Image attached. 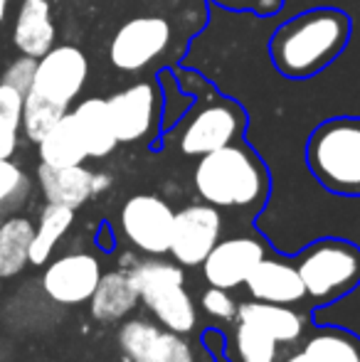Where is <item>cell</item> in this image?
<instances>
[{
    "label": "cell",
    "instance_id": "1",
    "mask_svg": "<svg viewBox=\"0 0 360 362\" xmlns=\"http://www.w3.org/2000/svg\"><path fill=\"white\" fill-rule=\"evenodd\" d=\"M351 40V18L336 8H313L274 30L269 54L286 79H308L328 67Z\"/></svg>",
    "mask_w": 360,
    "mask_h": 362
},
{
    "label": "cell",
    "instance_id": "2",
    "mask_svg": "<svg viewBox=\"0 0 360 362\" xmlns=\"http://www.w3.org/2000/svg\"><path fill=\"white\" fill-rule=\"evenodd\" d=\"M192 185L217 210H255L269 197V173L250 146L237 141L197 158Z\"/></svg>",
    "mask_w": 360,
    "mask_h": 362
},
{
    "label": "cell",
    "instance_id": "3",
    "mask_svg": "<svg viewBox=\"0 0 360 362\" xmlns=\"http://www.w3.org/2000/svg\"><path fill=\"white\" fill-rule=\"evenodd\" d=\"M187 94L192 96L190 109L166 131V139L182 156L200 158L242 139L247 129V114L237 101L217 94L210 84H205L202 96L200 91Z\"/></svg>",
    "mask_w": 360,
    "mask_h": 362
},
{
    "label": "cell",
    "instance_id": "4",
    "mask_svg": "<svg viewBox=\"0 0 360 362\" xmlns=\"http://www.w3.org/2000/svg\"><path fill=\"white\" fill-rule=\"evenodd\" d=\"M306 163L318 182L336 195H360V116H336L316 126Z\"/></svg>",
    "mask_w": 360,
    "mask_h": 362
},
{
    "label": "cell",
    "instance_id": "5",
    "mask_svg": "<svg viewBox=\"0 0 360 362\" xmlns=\"http://www.w3.org/2000/svg\"><path fill=\"white\" fill-rule=\"evenodd\" d=\"M144 305L166 330L187 335L197 325V305L185 288V272L163 257L139 259L129 269Z\"/></svg>",
    "mask_w": 360,
    "mask_h": 362
},
{
    "label": "cell",
    "instance_id": "6",
    "mask_svg": "<svg viewBox=\"0 0 360 362\" xmlns=\"http://www.w3.org/2000/svg\"><path fill=\"white\" fill-rule=\"evenodd\" d=\"M296 269L306 296L331 303L360 284V249L346 239H318L301 252Z\"/></svg>",
    "mask_w": 360,
    "mask_h": 362
},
{
    "label": "cell",
    "instance_id": "7",
    "mask_svg": "<svg viewBox=\"0 0 360 362\" xmlns=\"http://www.w3.org/2000/svg\"><path fill=\"white\" fill-rule=\"evenodd\" d=\"M119 144H141L156 136L163 119V91L156 81H136L106 99Z\"/></svg>",
    "mask_w": 360,
    "mask_h": 362
},
{
    "label": "cell",
    "instance_id": "8",
    "mask_svg": "<svg viewBox=\"0 0 360 362\" xmlns=\"http://www.w3.org/2000/svg\"><path fill=\"white\" fill-rule=\"evenodd\" d=\"M173 28L161 15L131 18L116 30L109 45V59L121 72H141L168 52Z\"/></svg>",
    "mask_w": 360,
    "mask_h": 362
},
{
    "label": "cell",
    "instance_id": "9",
    "mask_svg": "<svg viewBox=\"0 0 360 362\" xmlns=\"http://www.w3.org/2000/svg\"><path fill=\"white\" fill-rule=\"evenodd\" d=\"M121 232L131 247L149 257H163L170 252L175 210L161 195L141 192L124 202L121 207Z\"/></svg>",
    "mask_w": 360,
    "mask_h": 362
},
{
    "label": "cell",
    "instance_id": "10",
    "mask_svg": "<svg viewBox=\"0 0 360 362\" xmlns=\"http://www.w3.org/2000/svg\"><path fill=\"white\" fill-rule=\"evenodd\" d=\"M89 76V59L77 45H54L37 59L33 91L69 111Z\"/></svg>",
    "mask_w": 360,
    "mask_h": 362
},
{
    "label": "cell",
    "instance_id": "11",
    "mask_svg": "<svg viewBox=\"0 0 360 362\" xmlns=\"http://www.w3.org/2000/svg\"><path fill=\"white\" fill-rule=\"evenodd\" d=\"M222 215L215 205L195 202L175 212L173 237H170V257L180 267H200L207 254L222 239Z\"/></svg>",
    "mask_w": 360,
    "mask_h": 362
},
{
    "label": "cell",
    "instance_id": "12",
    "mask_svg": "<svg viewBox=\"0 0 360 362\" xmlns=\"http://www.w3.org/2000/svg\"><path fill=\"white\" fill-rule=\"evenodd\" d=\"M267 257V244L260 237H230L220 239L215 244L207 259L200 264L202 276L210 286L217 288H237L242 284H247L250 274L255 272V267Z\"/></svg>",
    "mask_w": 360,
    "mask_h": 362
},
{
    "label": "cell",
    "instance_id": "13",
    "mask_svg": "<svg viewBox=\"0 0 360 362\" xmlns=\"http://www.w3.org/2000/svg\"><path fill=\"white\" fill-rule=\"evenodd\" d=\"M101 264L89 252H69L50 262L42 272V291L59 305H79L99 286Z\"/></svg>",
    "mask_w": 360,
    "mask_h": 362
},
{
    "label": "cell",
    "instance_id": "14",
    "mask_svg": "<svg viewBox=\"0 0 360 362\" xmlns=\"http://www.w3.org/2000/svg\"><path fill=\"white\" fill-rule=\"evenodd\" d=\"M247 291L257 300H269V303L284 305H294L306 298V286H303L296 264L279 257H269V254L250 274Z\"/></svg>",
    "mask_w": 360,
    "mask_h": 362
},
{
    "label": "cell",
    "instance_id": "15",
    "mask_svg": "<svg viewBox=\"0 0 360 362\" xmlns=\"http://www.w3.org/2000/svg\"><path fill=\"white\" fill-rule=\"evenodd\" d=\"M37 185L40 192L47 202L52 205H64L79 210L82 205L94 197V170L84 165H64L54 168L47 163H40L37 165Z\"/></svg>",
    "mask_w": 360,
    "mask_h": 362
},
{
    "label": "cell",
    "instance_id": "16",
    "mask_svg": "<svg viewBox=\"0 0 360 362\" xmlns=\"http://www.w3.org/2000/svg\"><path fill=\"white\" fill-rule=\"evenodd\" d=\"M54 40L57 28L50 0H23L13 25V45L20 49V54L40 59L54 47Z\"/></svg>",
    "mask_w": 360,
    "mask_h": 362
},
{
    "label": "cell",
    "instance_id": "17",
    "mask_svg": "<svg viewBox=\"0 0 360 362\" xmlns=\"http://www.w3.org/2000/svg\"><path fill=\"white\" fill-rule=\"evenodd\" d=\"M139 288L126 269L106 272L101 274L99 286L94 288L89 298L91 318L99 323H116V320L126 318L139 305Z\"/></svg>",
    "mask_w": 360,
    "mask_h": 362
},
{
    "label": "cell",
    "instance_id": "18",
    "mask_svg": "<svg viewBox=\"0 0 360 362\" xmlns=\"http://www.w3.org/2000/svg\"><path fill=\"white\" fill-rule=\"evenodd\" d=\"M240 323H252L269 333L279 345L296 343L306 330V318L298 310L289 308L284 303H269V300H245L237 305V318Z\"/></svg>",
    "mask_w": 360,
    "mask_h": 362
},
{
    "label": "cell",
    "instance_id": "19",
    "mask_svg": "<svg viewBox=\"0 0 360 362\" xmlns=\"http://www.w3.org/2000/svg\"><path fill=\"white\" fill-rule=\"evenodd\" d=\"M74 119H77V126L82 131V139L87 144V153L89 158H101L111 156L119 146L114 134V124H111V114H109V104L106 99H99V96H89V99L77 101V106L72 109Z\"/></svg>",
    "mask_w": 360,
    "mask_h": 362
},
{
    "label": "cell",
    "instance_id": "20",
    "mask_svg": "<svg viewBox=\"0 0 360 362\" xmlns=\"http://www.w3.org/2000/svg\"><path fill=\"white\" fill-rule=\"evenodd\" d=\"M37 156H40V163H47V165H54V168L84 165L89 153H87V144H84L82 131H79L77 119H74L72 111H67V114L45 134V139L37 144Z\"/></svg>",
    "mask_w": 360,
    "mask_h": 362
},
{
    "label": "cell",
    "instance_id": "21",
    "mask_svg": "<svg viewBox=\"0 0 360 362\" xmlns=\"http://www.w3.org/2000/svg\"><path fill=\"white\" fill-rule=\"evenodd\" d=\"M33 234V219L23 215L0 219V279H13L23 274V269L30 264Z\"/></svg>",
    "mask_w": 360,
    "mask_h": 362
},
{
    "label": "cell",
    "instance_id": "22",
    "mask_svg": "<svg viewBox=\"0 0 360 362\" xmlns=\"http://www.w3.org/2000/svg\"><path fill=\"white\" fill-rule=\"evenodd\" d=\"M74 224V210L64 205H47L40 212V219L35 224L33 244H30V264L33 267H45L52 257V252L57 249L59 239L72 229Z\"/></svg>",
    "mask_w": 360,
    "mask_h": 362
},
{
    "label": "cell",
    "instance_id": "23",
    "mask_svg": "<svg viewBox=\"0 0 360 362\" xmlns=\"http://www.w3.org/2000/svg\"><path fill=\"white\" fill-rule=\"evenodd\" d=\"M301 353L311 362H360V338L343 328H318Z\"/></svg>",
    "mask_w": 360,
    "mask_h": 362
},
{
    "label": "cell",
    "instance_id": "24",
    "mask_svg": "<svg viewBox=\"0 0 360 362\" xmlns=\"http://www.w3.org/2000/svg\"><path fill=\"white\" fill-rule=\"evenodd\" d=\"M25 94L0 81V158H13L20 148Z\"/></svg>",
    "mask_w": 360,
    "mask_h": 362
},
{
    "label": "cell",
    "instance_id": "25",
    "mask_svg": "<svg viewBox=\"0 0 360 362\" xmlns=\"http://www.w3.org/2000/svg\"><path fill=\"white\" fill-rule=\"evenodd\" d=\"M64 114H67V109L52 104V101H47L45 96H40L37 91L30 89L28 94H25V101H23V134H25V139H28L30 144L37 146L40 141L45 139V134H47V131L52 129V126L57 124Z\"/></svg>",
    "mask_w": 360,
    "mask_h": 362
},
{
    "label": "cell",
    "instance_id": "26",
    "mask_svg": "<svg viewBox=\"0 0 360 362\" xmlns=\"http://www.w3.org/2000/svg\"><path fill=\"white\" fill-rule=\"evenodd\" d=\"M33 180L30 175L13 160V158H0V215L20 210L30 200Z\"/></svg>",
    "mask_w": 360,
    "mask_h": 362
},
{
    "label": "cell",
    "instance_id": "27",
    "mask_svg": "<svg viewBox=\"0 0 360 362\" xmlns=\"http://www.w3.org/2000/svg\"><path fill=\"white\" fill-rule=\"evenodd\" d=\"M163 325L153 323L149 318H129L121 323L119 333H116V343L119 350L124 353V358L129 362H141L146 355V350L151 348V343L156 340V335L161 333Z\"/></svg>",
    "mask_w": 360,
    "mask_h": 362
},
{
    "label": "cell",
    "instance_id": "28",
    "mask_svg": "<svg viewBox=\"0 0 360 362\" xmlns=\"http://www.w3.org/2000/svg\"><path fill=\"white\" fill-rule=\"evenodd\" d=\"M235 348L242 362H277L279 343L269 333L252 323H240L235 328Z\"/></svg>",
    "mask_w": 360,
    "mask_h": 362
},
{
    "label": "cell",
    "instance_id": "29",
    "mask_svg": "<svg viewBox=\"0 0 360 362\" xmlns=\"http://www.w3.org/2000/svg\"><path fill=\"white\" fill-rule=\"evenodd\" d=\"M141 362H195V355H192L190 343L180 333L161 328Z\"/></svg>",
    "mask_w": 360,
    "mask_h": 362
},
{
    "label": "cell",
    "instance_id": "30",
    "mask_svg": "<svg viewBox=\"0 0 360 362\" xmlns=\"http://www.w3.org/2000/svg\"><path fill=\"white\" fill-rule=\"evenodd\" d=\"M200 305L210 318H217V320H235L237 318V300L232 298V293L227 288H217V286H210L202 293L200 298Z\"/></svg>",
    "mask_w": 360,
    "mask_h": 362
},
{
    "label": "cell",
    "instance_id": "31",
    "mask_svg": "<svg viewBox=\"0 0 360 362\" xmlns=\"http://www.w3.org/2000/svg\"><path fill=\"white\" fill-rule=\"evenodd\" d=\"M35 72H37V59L28 57V54H20L18 59H13V62H10V67L3 72L0 81H5V84L15 86L18 91L28 94V91L33 89Z\"/></svg>",
    "mask_w": 360,
    "mask_h": 362
},
{
    "label": "cell",
    "instance_id": "32",
    "mask_svg": "<svg viewBox=\"0 0 360 362\" xmlns=\"http://www.w3.org/2000/svg\"><path fill=\"white\" fill-rule=\"evenodd\" d=\"M215 5L227 10H247V13H257V15H274L281 10L284 0H212Z\"/></svg>",
    "mask_w": 360,
    "mask_h": 362
},
{
    "label": "cell",
    "instance_id": "33",
    "mask_svg": "<svg viewBox=\"0 0 360 362\" xmlns=\"http://www.w3.org/2000/svg\"><path fill=\"white\" fill-rule=\"evenodd\" d=\"M111 182H114V180H111L109 173H104V170L94 173V182H91V185H94V195H101V192H106L111 187Z\"/></svg>",
    "mask_w": 360,
    "mask_h": 362
},
{
    "label": "cell",
    "instance_id": "34",
    "mask_svg": "<svg viewBox=\"0 0 360 362\" xmlns=\"http://www.w3.org/2000/svg\"><path fill=\"white\" fill-rule=\"evenodd\" d=\"M96 244H99L104 252H114V239H111L109 224H101V227H99V237H96Z\"/></svg>",
    "mask_w": 360,
    "mask_h": 362
},
{
    "label": "cell",
    "instance_id": "35",
    "mask_svg": "<svg viewBox=\"0 0 360 362\" xmlns=\"http://www.w3.org/2000/svg\"><path fill=\"white\" fill-rule=\"evenodd\" d=\"M139 259L141 257L136 254V249H134V252H126L124 257H119V269H126V272H129V269L134 267V264L139 262Z\"/></svg>",
    "mask_w": 360,
    "mask_h": 362
},
{
    "label": "cell",
    "instance_id": "36",
    "mask_svg": "<svg viewBox=\"0 0 360 362\" xmlns=\"http://www.w3.org/2000/svg\"><path fill=\"white\" fill-rule=\"evenodd\" d=\"M284 362H311V360H308V358H306V355H303V353H301V350H298V353L289 355V358H286V360H284Z\"/></svg>",
    "mask_w": 360,
    "mask_h": 362
},
{
    "label": "cell",
    "instance_id": "37",
    "mask_svg": "<svg viewBox=\"0 0 360 362\" xmlns=\"http://www.w3.org/2000/svg\"><path fill=\"white\" fill-rule=\"evenodd\" d=\"M8 3L10 0H0V23L5 20V13H8Z\"/></svg>",
    "mask_w": 360,
    "mask_h": 362
},
{
    "label": "cell",
    "instance_id": "38",
    "mask_svg": "<svg viewBox=\"0 0 360 362\" xmlns=\"http://www.w3.org/2000/svg\"><path fill=\"white\" fill-rule=\"evenodd\" d=\"M0 293H3V279H0Z\"/></svg>",
    "mask_w": 360,
    "mask_h": 362
}]
</instances>
